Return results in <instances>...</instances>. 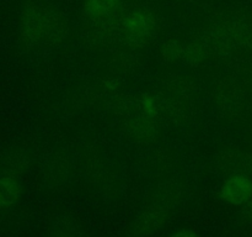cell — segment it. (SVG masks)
I'll return each mask as SVG.
<instances>
[{"instance_id": "obj_9", "label": "cell", "mask_w": 252, "mask_h": 237, "mask_svg": "<svg viewBox=\"0 0 252 237\" xmlns=\"http://www.w3.org/2000/svg\"><path fill=\"white\" fill-rule=\"evenodd\" d=\"M162 90L171 95L192 101L194 94L197 93V84L185 76H174L165 80Z\"/></svg>"}, {"instance_id": "obj_12", "label": "cell", "mask_w": 252, "mask_h": 237, "mask_svg": "<svg viewBox=\"0 0 252 237\" xmlns=\"http://www.w3.org/2000/svg\"><path fill=\"white\" fill-rule=\"evenodd\" d=\"M170 237H199V235L192 231V230H180V231H177L176 234Z\"/></svg>"}, {"instance_id": "obj_8", "label": "cell", "mask_w": 252, "mask_h": 237, "mask_svg": "<svg viewBox=\"0 0 252 237\" xmlns=\"http://www.w3.org/2000/svg\"><path fill=\"white\" fill-rule=\"evenodd\" d=\"M120 1L121 0H84V16L90 21L106 19L111 12L117 10Z\"/></svg>"}, {"instance_id": "obj_1", "label": "cell", "mask_w": 252, "mask_h": 237, "mask_svg": "<svg viewBox=\"0 0 252 237\" xmlns=\"http://www.w3.org/2000/svg\"><path fill=\"white\" fill-rule=\"evenodd\" d=\"M122 130L130 141L142 145L155 142L162 127L157 93H142L121 99L116 105Z\"/></svg>"}, {"instance_id": "obj_4", "label": "cell", "mask_w": 252, "mask_h": 237, "mask_svg": "<svg viewBox=\"0 0 252 237\" xmlns=\"http://www.w3.org/2000/svg\"><path fill=\"white\" fill-rule=\"evenodd\" d=\"M181 193V185L175 179L160 184L149 204L133 221V235L144 237L158 231L166 222L171 210L180 201Z\"/></svg>"}, {"instance_id": "obj_2", "label": "cell", "mask_w": 252, "mask_h": 237, "mask_svg": "<svg viewBox=\"0 0 252 237\" xmlns=\"http://www.w3.org/2000/svg\"><path fill=\"white\" fill-rule=\"evenodd\" d=\"M160 29V17L157 10L145 5L133 7L120 15L115 24H103L102 34L106 44H122L130 49H142L150 46Z\"/></svg>"}, {"instance_id": "obj_5", "label": "cell", "mask_w": 252, "mask_h": 237, "mask_svg": "<svg viewBox=\"0 0 252 237\" xmlns=\"http://www.w3.org/2000/svg\"><path fill=\"white\" fill-rule=\"evenodd\" d=\"M212 99L217 111L226 120H239L246 110V94L241 84L233 77L226 76L216 81Z\"/></svg>"}, {"instance_id": "obj_6", "label": "cell", "mask_w": 252, "mask_h": 237, "mask_svg": "<svg viewBox=\"0 0 252 237\" xmlns=\"http://www.w3.org/2000/svg\"><path fill=\"white\" fill-rule=\"evenodd\" d=\"M221 198L233 205H245L252 199V179L249 175H230L221 185Z\"/></svg>"}, {"instance_id": "obj_7", "label": "cell", "mask_w": 252, "mask_h": 237, "mask_svg": "<svg viewBox=\"0 0 252 237\" xmlns=\"http://www.w3.org/2000/svg\"><path fill=\"white\" fill-rule=\"evenodd\" d=\"M216 165L219 172L228 174L229 177L236 174L248 175L249 170L252 169V157L239 150L228 148L218 153Z\"/></svg>"}, {"instance_id": "obj_10", "label": "cell", "mask_w": 252, "mask_h": 237, "mask_svg": "<svg viewBox=\"0 0 252 237\" xmlns=\"http://www.w3.org/2000/svg\"><path fill=\"white\" fill-rule=\"evenodd\" d=\"M185 52H186V43H182L174 39L166 40L160 48L161 58L170 64L184 63Z\"/></svg>"}, {"instance_id": "obj_3", "label": "cell", "mask_w": 252, "mask_h": 237, "mask_svg": "<svg viewBox=\"0 0 252 237\" xmlns=\"http://www.w3.org/2000/svg\"><path fill=\"white\" fill-rule=\"evenodd\" d=\"M69 34L68 21L63 14L46 6H30L22 16V36L29 44L44 42L59 46Z\"/></svg>"}, {"instance_id": "obj_11", "label": "cell", "mask_w": 252, "mask_h": 237, "mask_svg": "<svg viewBox=\"0 0 252 237\" xmlns=\"http://www.w3.org/2000/svg\"><path fill=\"white\" fill-rule=\"evenodd\" d=\"M20 184L14 178L0 179V207L14 204L20 197Z\"/></svg>"}, {"instance_id": "obj_13", "label": "cell", "mask_w": 252, "mask_h": 237, "mask_svg": "<svg viewBox=\"0 0 252 237\" xmlns=\"http://www.w3.org/2000/svg\"><path fill=\"white\" fill-rule=\"evenodd\" d=\"M241 212H243V216L245 219H252V199L244 205V209Z\"/></svg>"}]
</instances>
